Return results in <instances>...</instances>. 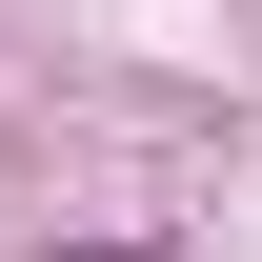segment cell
Returning a JSON list of instances; mask_svg holds the SVG:
<instances>
[{"label": "cell", "mask_w": 262, "mask_h": 262, "mask_svg": "<svg viewBox=\"0 0 262 262\" xmlns=\"http://www.w3.org/2000/svg\"><path fill=\"white\" fill-rule=\"evenodd\" d=\"M101 262H141V242H101Z\"/></svg>", "instance_id": "6da1fadb"}]
</instances>
